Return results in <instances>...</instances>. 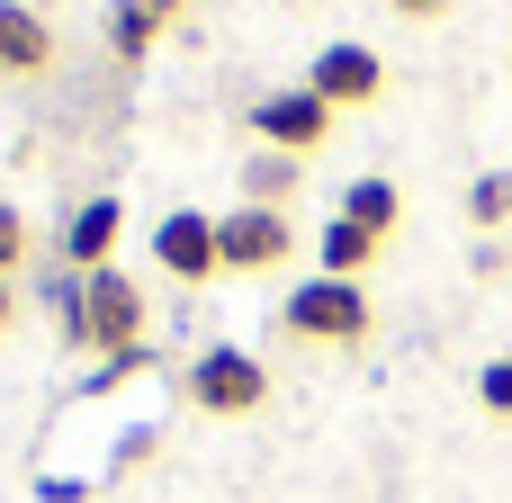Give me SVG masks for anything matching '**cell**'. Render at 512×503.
<instances>
[{
    "label": "cell",
    "instance_id": "15",
    "mask_svg": "<svg viewBox=\"0 0 512 503\" xmlns=\"http://www.w3.org/2000/svg\"><path fill=\"white\" fill-rule=\"evenodd\" d=\"M144 360H153V351H117V360H99V369H90V396H108V387H126V378H135Z\"/></svg>",
    "mask_w": 512,
    "mask_h": 503
},
{
    "label": "cell",
    "instance_id": "18",
    "mask_svg": "<svg viewBox=\"0 0 512 503\" xmlns=\"http://www.w3.org/2000/svg\"><path fill=\"white\" fill-rule=\"evenodd\" d=\"M0 324H9V288H0Z\"/></svg>",
    "mask_w": 512,
    "mask_h": 503
},
{
    "label": "cell",
    "instance_id": "11",
    "mask_svg": "<svg viewBox=\"0 0 512 503\" xmlns=\"http://www.w3.org/2000/svg\"><path fill=\"white\" fill-rule=\"evenodd\" d=\"M171 18H180V0H117V9H108V45H117V54H144Z\"/></svg>",
    "mask_w": 512,
    "mask_h": 503
},
{
    "label": "cell",
    "instance_id": "2",
    "mask_svg": "<svg viewBox=\"0 0 512 503\" xmlns=\"http://www.w3.org/2000/svg\"><path fill=\"white\" fill-rule=\"evenodd\" d=\"M279 324L297 333V342H360L369 333V297H360V279H306V288H288V306H279Z\"/></svg>",
    "mask_w": 512,
    "mask_h": 503
},
{
    "label": "cell",
    "instance_id": "8",
    "mask_svg": "<svg viewBox=\"0 0 512 503\" xmlns=\"http://www.w3.org/2000/svg\"><path fill=\"white\" fill-rule=\"evenodd\" d=\"M117 225H126V207L117 198H90V207H72V225H63V261L90 279V270H108V252H117Z\"/></svg>",
    "mask_w": 512,
    "mask_h": 503
},
{
    "label": "cell",
    "instance_id": "7",
    "mask_svg": "<svg viewBox=\"0 0 512 503\" xmlns=\"http://www.w3.org/2000/svg\"><path fill=\"white\" fill-rule=\"evenodd\" d=\"M153 261L180 279V288H198V279H216L225 261H216V216H198V207H180V216H162L153 225Z\"/></svg>",
    "mask_w": 512,
    "mask_h": 503
},
{
    "label": "cell",
    "instance_id": "12",
    "mask_svg": "<svg viewBox=\"0 0 512 503\" xmlns=\"http://www.w3.org/2000/svg\"><path fill=\"white\" fill-rule=\"evenodd\" d=\"M288 198H297V153H270L261 144L243 162V207H288Z\"/></svg>",
    "mask_w": 512,
    "mask_h": 503
},
{
    "label": "cell",
    "instance_id": "1",
    "mask_svg": "<svg viewBox=\"0 0 512 503\" xmlns=\"http://www.w3.org/2000/svg\"><path fill=\"white\" fill-rule=\"evenodd\" d=\"M54 315H63V342L72 351H144V288L126 270H90V279H63L54 288Z\"/></svg>",
    "mask_w": 512,
    "mask_h": 503
},
{
    "label": "cell",
    "instance_id": "17",
    "mask_svg": "<svg viewBox=\"0 0 512 503\" xmlns=\"http://www.w3.org/2000/svg\"><path fill=\"white\" fill-rule=\"evenodd\" d=\"M477 396H486V414H512V360H486Z\"/></svg>",
    "mask_w": 512,
    "mask_h": 503
},
{
    "label": "cell",
    "instance_id": "3",
    "mask_svg": "<svg viewBox=\"0 0 512 503\" xmlns=\"http://www.w3.org/2000/svg\"><path fill=\"white\" fill-rule=\"evenodd\" d=\"M261 396H270V369H261L252 351L216 342V351L189 360V405H207V414H252Z\"/></svg>",
    "mask_w": 512,
    "mask_h": 503
},
{
    "label": "cell",
    "instance_id": "14",
    "mask_svg": "<svg viewBox=\"0 0 512 503\" xmlns=\"http://www.w3.org/2000/svg\"><path fill=\"white\" fill-rule=\"evenodd\" d=\"M468 216H477V225H504V216H512V180H504V171H486V180L468 189Z\"/></svg>",
    "mask_w": 512,
    "mask_h": 503
},
{
    "label": "cell",
    "instance_id": "6",
    "mask_svg": "<svg viewBox=\"0 0 512 503\" xmlns=\"http://www.w3.org/2000/svg\"><path fill=\"white\" fill-rule=\"evenodd\" d=\"M288 207H234V216H216V261L225 270H279L288 261Z\"/></svg>",
    "mask_w": 512,
    "mask_h": 503
},
{
    "label": "cell",
    "instance_id": "5",
    "mask_svg": "<svg viewBox=\"0 0 512 503\" xmlns=\"http://www.w3.org/2000/svg\"><path fill=\"white\" fill-rule=\"evenodd\" d=\"M252 135L270 144V153H315L324 135H333V108L297 81V90H270V99H252Z\"/></svg>",
    "mask_w": 512,
    "mask_h": 503
},
{
    "label": "cell",
    "instance_id": "4",
    "mask_svg": "<svg viewBox=\"0 0 512 503\" xmlns=\"http://www.w3.org/2000/svg\"><path fill=\"white\" fill-rule=\"evenodd\" d=\"M306 90H315V99H324V108L342 117V108H369V99L387 90V63H378V54L360 45V36H342V45H324V54H315Z\"/></svg>",
    "mask_w": 512,
    "mask_h": 503
},
{
    "label": "cell",
    "instance_id": "10",
    "mask_svg": "<svg viewBox=\"0 0 512 503\" xmlns=\"http://www.w3.org/2000/svg\"><path fill=\"white\" fill-rule=\"evenodd\" d=\"M315 261H324V279H360V270L378 261V234H360L351 216H333V225L315 234Z\"/></svg>",
    "mask_w": 512,
    "mask_h": 503
},
{
    "label": "cell",
    "instance_id": "9",
    "mask_svg": "<svg viewBox=\"0 0 512 503\" xmlns=\"http://www.w3.org/2000/svg\"><path fill=\"white\" fill-rule=\"evenodd\" d=\"M45 54H54L45 18L27 0H0V72H45Z\"/></svg>",
    "mask_w": 512,
    "mask_h": 503
},
{
    "label": "cell",
    "instance_id": "16",
    "mask_svg": "<svg viewBox=\"0 0 512 503\" xmlns=\"http://www.w3.org/2000/svg\"><path fill=\"white\" fill-rule=\"evenodd\" d=\"M18 261H27V216H18V207H0V279H9Z\"/></svg>",
    "mask_w": 512,
    "mask_h": 503
},
{
    "label": "cell",
    "instance_id": "13",
    "mask_svg": "<svg viewBox=\"0 0 512 503\" xmlns=\"http://www.w3.org/2000/svg\"><path fill=\"white\" fill-rule=\"evenodd\" d=\"M342 216H351L360 234L387 243V225H396V189H387V180H351V189H342Z\"/></svg>",
    "mask_w": 512,
    "mask_h": 503
}]
</instances>
